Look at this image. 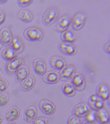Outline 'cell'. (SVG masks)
Returning <instances> with one entry per match:
<instances>
[{
	"label": "cell",
	"mask_w": 110,
	"mask_h": 124,
	"mask_svg": "<svg viewBox=\"0 0 110 124\" xmlns=\"http://www.w3.org/2000/svg\"><path fill=\"white\" fill-rule=\"evenodd\" d=\"M10 85L9 81L5 78H0V92L6 90Z\"/></svg>",
	"instance_id": "f1b7e54d"
},
{
	"label": "cell",
	"mask_w": 110,
	"mask_h": 124,
	"mask_svg": "<svg viewBox=\"0 0 110 124\" xmlns=\"http://www.w3.org/2000/svg\"><path fill=\"white\" fill-rule=\"evenodd\" d=\"M100 99H101L100 97L96 93V94L92 95V96H90V97L89 98L88 101L95 102Z\"/></svg>",
	"instance_id": "836d02e7"
},
{
	"label": "cell",
	"mask_w": 110,
	"mask_h": 124,
	"mask_svg": "<svg viewBox=\"0 0 110 124\" xmlns=\"http://www.w3.org/2000/svg\"><path fill=\"white\" fill-rule=\"evenodd\" d=\"M25 63V61L24 58L17 57L7 61L6 65V71L9 74L15 73Z\"/></svg>",
	"instance_id": "5b68a950"
},
{
	"label": "cell",
	"mask_w": 110,
	"mask_h": 124,
	"mask_svg": "<svg viewBox=\"0 0 110 124\" xmlns=\"http://www.w3.org/2000/svg\"><path fill=\"white\" fill-rule=\"evenodd\" d=\"M23 36L27 41L37 42L42 41L45 37V32L42 28L36 26H32L26 29Z\"/></svg>",
	"instance_id": "6da1fadb"
},
{
	"label": "cell",
	"mask_w": 110,
	"mask_h": 124,
	"mask_svg": "<svg viewBox=\"0 0 110 124\" xmlns=\"http://www.w3.org/2000/svg\"><path fill=\"white\" fill-rule=\"evenodd\" d=\"M39 107L42 113L47 115L54 114L57 110L56 105L51 101L47 99L41 101L39 103Z\"/></svg>",
	"instance_id": "8fae6325"
},
{
	"label": "cell",
	"mask_w": 110,
	"mask_h": 124,
	"mask_svg": "<svg viewBox=\"0 0 110 124\" xmlns=\"http://www.w3.org/2000/svg\"><path fill=\"white\" fill-rule=\"evenodd\" d=\"M71 17L70 15L64 14L57 21L55 30L57 32L62 33L69 30L71 24Z\"/></svg>",
	"instance_id": "277c9868"
},
{
	"label": "cell",
	"mask_w": 110,
	"mask_h": 124,
	"mask_svg": "<svg viewBox=\"0 0 110 124\" xmlns=\"http://www.w3.org/2000/svg\"><path fill=\"white\" fill-rule=\"evenodd\" d=\"M7 124H17L16 122L14 121L10 122L9 123H8Z\"/></svg>",
	"instance_id": "f35d334b"
},
{
	"label": "cell",
	"mask_w": 110,
	"mask_h": 124,
	"mask_svg": "<svg viewBox=\"0 0 110 124\" xmlns=\"http://www.w3.org/2000/svg\"><path fill=\"white\" fill-rule=\"evenodd\" d=\"M18 53L22 52L25 49V44L22 39L18 36L13 37L11 44L10 45Z\"/></svg>",
	"instance_id": "cb8c5ba5"
},
{
	"label": "cell",
	"mask_w": 110,
	"mask_h": 124,
	"mask_svg": "<svg viewBox=\"0 0 110 124\" xmlns=\"http://www.w3.org/2000/svg\"><path fill=\"white\" fill-rule=\"evenodd\" d=\"M33 68L35 73L39 76H42L47 71L46 63L41 58H37L33 61Z\"/></svg>",
	"instance_id": "4fadbf2b"
},
{
	"label": "cell",
	"mask_w": 110,
	"mask_h": 124,
	"mask_svg": "<svg viewBox=\"0 0 110 124\" xmlns=\"http://www.w3.org/2000/svg\"><path fill=\"white\" fill-rule=\"evenodd\" d=\"M13 38V31L10 27L5 26L0 30V42L3 46H10Z\"/></svg>",
	"instance_id": "9c48e42d"
},
{
	"label": "cell",
	"mask_w": 110,
	"mask_h": 124,
	"mask_svg": "<svg viewBox=\"0 0 110 124\" xmlns=\"http://www.w3.org/2000/svg\"><path fill=\"white\" fill-rule=\"evenodd\" d=\"M3 120H4L3 116L1 114H0V124H2Z\"/></svg>",
	"instance_id": "d590c367"
},
{
	"label": "cell",
	"mask_w": 110,
	"mask_h": 124,
	"mask_svg": "<svg viewBox=\"0 0 110 124\" xmlns=\"http://www.w3.org/2000/svg\"><path fill=\"white\" fill-rule=\"evenodd\" d=\"M49 120L46 117H37L32 124H49Z\"/></svg>",
	"instance_id": "4dcf8cb0"
},
{
	"label": "cell",
	"mask_w": 110,
	"mask_h": 124,
	"mask_svg": "<svg viewBox=\"0 0 110 124\" xmlns=\"http://www.w3.org/2000/svg\"><path fill=\"white\" fill-rule=\"evenodd\" d=\"M91 110L88 103L81 102L75 106L72 110V114L79 118H82L85 117Z\"/></svg>",
	"instance_id": "7c38bea8"
},
{
	"label": "cell",
	"mask_w": 110,
	"mask_h": 124,
	"mask_svg": "<svg viewBox=\"0 0 110 124\" xmlns=\"http://www.w3.org/2000/svg\"><path fill=\"white\" fill-rule=\"evenodd\" d=\"M60 11L56 6L49 8L44 12L42 16V21L43 25L47 27L52 25L59 18Z\"/></svg>",
	"instance_id": "7a4b0ae2"
},
{
	"label": "cell",
	"mask_w": 110,
	"mask_h": 124,
	"mask_svg": "<svg viewBox=\"0 0 110 124\" xmlns=\"http://www.w3.org/2000/svg\"><path fill=\"white\" fill-rule=\"evenodd\" d=\"M81 120L80 118L73 115L68 119L67 124H81Z\"/></svg>",
	"instance_id": "f546056e"
},
{
	"label": "cell",
	"mask_w": 110,
	"mask_h": 124,
	"mask_svg": "<svg viewBox=\"0 0 110 124\" xmlns=\"http://www.w3.org/2000/svg\"><path fill=\"white\" fill-rule=\"evenodd\" d=\"M88 18V16L83 12L76 13L71 19V26L72 30L79 31L85 27Z\"/></svg>",
	"instance_id": "3957f363"
},
{
	"label": "cell",
	"mask_w": 110,
	"mask_h": 124,
	"mask_svg": "<svg viewBox=\"0 0 110 124\" xmlns=\"http://www.w3.org/2000/svg\"><path fill=\"white\" fill-rule=\"evenodd\" d=\"M96 112V111L92 109L85 116V120L93 124H96L97 123Z\"/></svg>",
	"instance_id": "83f0119b"
},
{
	"label": "cell",
	"mask_w": 110,
	"mask_h": 124,
	"mask_svg": "<svg viewBox=\"0 0 110 124\" xmlns=\"http://www.w3.org/2000/svg\"><path fill=\"white\" fill-rule=\"evenodd\" d=\"M71 82L77 91L82 92L85 90L87 85L86 77L84 74L76 72L71 79Z\"/></svg>",
	"instance_id": "8992f818"
},
{
	"label": "cell",
	"mask_w": 110,
	"mask_h": 124,
	"mask_svg": "<svg viewBox=\"0 0 110 124\" xmlns=\"http://www.w3.org/2000/svg\"><path fill=\"white\" fill-rule=\"evenodd\" d=\"M7 2L6 0H0V5L3 4Z\"/></svg>",
	"instance_id": "74e56055"
},
{
	"label": "cell",
	"mask_w": 110,
	"mask_h": 124,
	"mask_svg": "<svg viewBox=\"0 0 110 124\" xmlns=\"http://www.w3.org/2000/svg\"><path fill=\"white\" fill-rule=\"evenodd\" d=\"M88 103L92 110L96 111L104 108L105 106V101L102 99L95 102L88 101Z\"/></svg>",
	"instance_id": "4316f807"
},
{
	"label": "cell",
	"mask_w": 110,
	"mask_h": 124,
	"mask_svg": "<svg viewBox=\"0 0 110 124\" xmlns=\"http://www.w3.org/2000/svg\"><path fill=\"white\" fill-rule=\"evenodd\" d=\"M62 91L64 95L69 97L75 96L78 92L71 82L69 81H66L63 84Z\"/></svg>",
	"instance_id": "44dd1931"
},
{
	"label": "cell",
	"mask_w": 110,
	"mask_h": 124,
	"mask_svg": "<svg viewBox=\"0 0 110 124\" xmlns=\"http://www.w3.org/2000/svg\"><path fill=\"white\" fill-rule=\"evenodd\" d=\"M59 52L63 55L72 56L78 52V48L73 43L61 42L58 46Z\"/></svg>",
	"instance_id": "52a82bcc"
},
{
	"label": "cell",
	"mask_w": 110,
	"mask_h": 124,
	"mask_svg": "<svg viewBox=\"0 0 110 124\" xmlns=\"http://www.w3.org/2000/svg\"><path fill=\"white\" fill-rule=\"evenodd\" d=\"M36 80L35 77L30 75L28 77L21 83L20 89L23 92H28L31 90L35 86Z\"/></svg>",
	"instance_id": "ffe728a7"
},
{
	"label": "cell",
	"mask_w": 110,
	"mask_h": 124,
	"mask_svg": "<svg viewBox=\"0 0 110 124\" xmlns=\"http://www.w3.org/2000/svg\"><path fill=\"white\" fill-rule=\"evenodd\" d=\"M6 18V13L3 10H0V25L4 23Z\"/></svg>",
	"instance_id": "d6a6232c"
},
{
	"label": "cell",
	"mask_w": 110,
	"mask_h": 124,
	"mask_svg": "<svg viewBox=\"0 0 110 124\" xmlns=\"http://www.w3.org/2000/svg\"><path fill=\"white\" fill-rule=\"evenodd\" d=\"M30 73L29 67L24 65L15 73V79L18 83H21L28 77Z\"/></svg>",
	"instance_id": "d6986e66"
},
{
	"label": "cell",
	"mask_w": 110,
	"mask_h": 124,
	"mask_svg": "<svg viewBox=\"0 0 110 124\" xmlns=\"http://www.w3.org/2000/svg\"><path fill=\"white\" fill-rule=\"evenodd\" d=\"M110 43L109 41L105 44L103 46V50L106 54L109 55L110 54Z\"/></svg>",
	"instance_id": "e575fe53"
},
{
	"label": "cell",
	"mask_w": 110,
	"mask_h": 124,
	"mask_svg": "<svg viewBox=\"0 0 110 124\" xmlns=\"http://www.w3.org/2000/svg\"></svg>",
	"instance_id": "b9f144b4"
},
{
	"label": "cell",
	"mask_w": 110,
	"mask_h": 124,
	"mask_svg": "<svg viewBox=\"0 0 110 124\" xmlns=\"http://www.w3.org/2000/svg\"><path fill=\"white\" fill-rule=\"evenodd\" d=\"M49 64L53 69L59 71L67 65V61L63 57L55 55L50 58Z\"/></svg>",
	"instance_id": "30bf717a"
},
{
	"label": "cell",
	"mask_w": 110,
	"mask_h": 124,
	"mask_svg": "<svg viewBox=\"0 0 110 124\" xmlns=\"http://www.w3.org/2000/svg\"><path fill=\"white\" fill-rule=\"evenodd\" d=\"M2 47H3V45H2L1 44V43L0 42V50H1L2 48Z\"/></svg>",
	"instance_id": "60d3db41"
},
{
	"label": "cell",
	"mask_w": 110,
	"mask_h": 124,
	"mask_svg": "<svg viewBox=\"0 0 110 124\" xmlns=\"http://www.w3.org/2000/svg\"><path fill=\"white\" fill-rule=\"evenodd\" d=\"M42 80L45 83L48 85H54L59 82V73L56 71L50 70L47 71L42 76Z\"/></svg>",
	"instance_id": "5bb4252c"
},
{
	"label": "cell",
	"mask_w": 110,
	"mask_h": 124,
	"mask_svg": "<svg viewBox=\"0 0 110 124\" xmlns=\"http://www.w3.org/2000/svg\"><path fill=\"white\" fill-rule=\"evenodd\" d=\"M18 55V54L10 45L3 50L1 53V57L3 60L7 62L17 57Z\"/></svg>",
	"instance_id": "7402d4cb"
},
{
	"label": "cell",
	"mask_w": 110,
	"mask_h": 124,
	"mask_svg": "<svg viewBox=\"0 0 110 124\" xmlns=\"http://www.w3.org/2000/svg\"><path fill=\"white\" fill-rule=\"evenodd\" d=\"M11 93L9 91L5 90L0 92V106L3 107L8 103L11 98Z\"/></svg>",
	"instance_id": "484cf974"
},
{
	"label": "cell",
	"mask_w": 110,
	"mask_h": 124,
	"mask_svg": "<svg viewBox=\"0 0 110 124\" xmlns=\"http://www.w3.org/2000/svg\"><path fill=\"white\" fill-rule=\"evenodd\" d=\"M38 114L36 107L34 106H30L25 110L24 120L27 123H33L38 117Z\"/></svg>",
	"instance_id": "e0dca14e"
},
{
	"label": "cell",
	"mask_w": 110,
	"mask_h": 124,
	"mask_svg": "<svg viewBox=\"0 0 110 124\" xmlns=\"http://www.w3.org/2000/svg\"><path fill=\"white\" fill-rule=\"evenodd\" d=\"M77 67L73 64L66 65L63 69L59 71L60 79L62 82H66L71 79V78L77 72Z\"/></svg>",
	"instance_id": "ba28073f"
},
{
	"label": "cell",
	"mask_w": 110,
	"mask_h": 124,
	"mask_svg": "<svg viewBox=\"0 0 110 124\" xmlns=\"http://www.w3.org/2000/svg\"><path fill=\"white\" fill-rule=\"evenodd\" d=\"M97 122L100 124H108L110 122V113L106 108H103L96 112Z\"/></svg>",
	"instance_id": "ac0fdd59"
},
{
	"label": "cell",
	"mask_w": 110,
	"mask_h": 124,
	"mask_svg": "<svg viewBox=\"0 0 110 124\" xmlns=\"http://www.w3.org/2000/svg\"><path fill=\"white\" fill-rule=\"evenodd\" d=\"M110 91L109 85L105 82L98 85L96 89V93L104 101H107L109 99Z\"/></svg>",
	"instance_id": "9a60e30c"
},
{
	"label": "cell",
	"mask_w": 110,
	"mask_h": 124,
	"mask_svg": "<svg viewBox=\"0 0 110 124\" xmlns=\"http://www.w3.org/2000/svg\"><path fill=\"white\" fill-rule=\"evenodd\" d=\"M2 73H3V71H2L1 69L0 68V76L2 75Z\"/></svg>",
	"instance_id": "ab89813d"
},
{
	"label": "cell",
	"mask_w": 110,
	"mask_h": 124,
	"mask_svg": "<svg viewBox=\"0 0 110 124\" xmlns=\"http://www.w3.org/2000/svg\"><path fill=\"white\" fill-rule=\"evenodd\" d=\"M81 124H94L93 123H90V122H89L87 121H86L85 120L84 121L82 122V123H81Z\"/></svg>",
	"instance_id": "8d00e7d4"
},
{
	"label": "cell",
	"mask_w": 110,
	"mask_h": 124,
	"mask_svg": "<svg viewBox=\"0 0 110 124\" xmlns=\"http://www.w3.org/2000/svg\"><path fill=\"white\" fill-rule=\"evenodd\" d=\"M60 38L62 42L70 43L75 42L77 39L75 34L71 30H69L61 33Z\"/></svg>",
	"instance_id": "d4e9b609"
},
{
	"label": "cell",
	"mask_w": 110,
	"mask_h": 124,
	"mask_svg": "<svg viewBox=\"0 0 110 124\" xmlns=\"http://www.w3.org/2000/svg\"><path fill=\"white\" fill-rule=\"evenodd\" d=\"M20 109L17 106H13L6 113L5 117L7 121L13 122L18 118L20 115Z\"/></svg>",
	"instance_id": "603a6c76"
},
{
	"label": "cell",
	"mask_w": 110,
	"mask_h": 124,
	"mask_svg": "<svg viewBox=\"0 0 110 124\" xmlns=\"http://www.w3.org/2000/svg\"><path fill=\"white\" fill-rule=\"evenodd\" d=\"M17 17L21 21L25 23H29L33 21L34 14L31 10L27 8L21 9L18 12Z\"/></svg>",
	"instance_id": "2e32d148"
},
{
	"label": "cell",
	"mask_w": 110,
	"mask_h": 124,
	"mask_svg": "<svg viewBox=\"0 0 110 124\" xmlns=\"http://www.w3.org/2000/svg\"><path fill=\"white\" fill-rule=\"evenodd\" d=\"M33 1V0H18L17 1L19 6L23 8H25L30 6Z\"/></svg>",
	"instance_id": "1f68e13d"
}]
</instances>
